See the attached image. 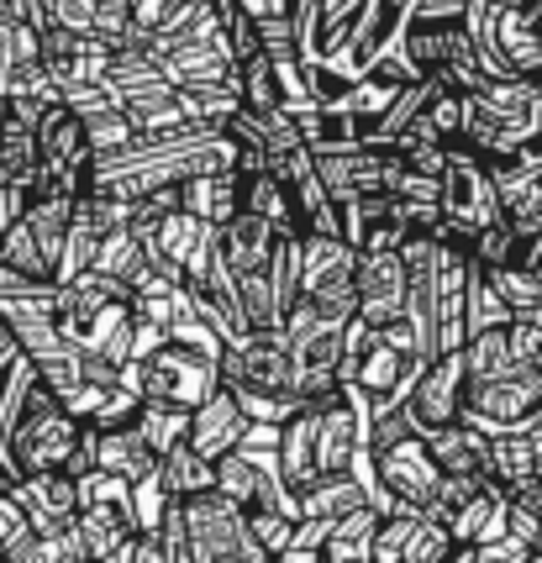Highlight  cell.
<instances>
[{"label": "cell", "mask_w": 542, "mask_h": 563, "mask_svg": "<svg viewBox=\"0 0 542 563\" xmlns=\"http://www.w3.org/2000/svg\"><path fill=\"white\" fill-rule=\"evenodd\" d=\"M237 169V143L217 126H179L164 137H137L122 153H106L90 169V190L111 200H143L158 190H179L196 174Z\"/></svg>", "instance_id": "obj_1"}, {"label": "cell", "mask_w": 542, "mask_h": 563, "mask_svg": "<svg viewBox=\"0 0 542 563\" xmlns=\"http://www.w3.org/2000/svg\"><path fill=\"white\" fill-rule=\"evenodd\" d=\"M458 143L474 147L485 164L517 158L542 143V85L538 79H479L464 90V132Z\"/></svg>", "instance_id": "obj_2"}, {"label": "cell", "mask_w": 542, "mask_h": 563, "mask_svg": "<svg viewBox=\"0 0 542 563\" xmlns=\"http://www.w3.org/2000/svg\"><path fill=\"white\" fill-rule=\"evenodd\" d=\"M427 358L417 353L411 332L395 321V327H364V321H347L343 332V379L338 385H353V390L369 395L374 421L390 417L406 406L411 385L421 379Z\"/></svg>", "instance_id": "obj_3"}, {"label": "cell", "mask_w": 542, "mask_h": 563, "mask_svg": "<svg viewBox=\"0 0 542 563\" xmlns=\"http://www.w3.org/2000/svg\"><path fill=\"white\" fill-rule=\"evenodd\" d=\"M464 32L485 79L542 85V0H468Z\"/></svg>", "instance_id": "obj_4"}, {"label": "cell", "mask_w": 542, "mask_h": 563, "mask_svg": "<svg viewBox=\"0 0 542 563\" xmlns=\"http://www.w3.org/2000/svg\"><path fill=\"white\" fill-rule=\"evenodd\" d=\"M122 385L137 390L153 406H179V411H196L211 395L222 390V358L200 353L190 343H164L153 347L143 364L122 368Z\"/></svg>", "instance_id": "obj_5"}, {"label": "cell", "mask_w": 542, "mask_h": 563, "mask_svg": "<svg viewBox=\"0 0 542 563\" xmlns=\"http://www.w3.org/2000/svg\"><path fill=\"white\" fill-rule=\"evenodd\" d=\"M100 90H106L111 106L132 122L137 137H164V132L190 126L185 122V106H179V90L158 74V64H153L148 53H137V48L111 53V69H106V85H100Z\"/></svg>", "instance_id": "obj_6"}, {"label": "cell", "mask_w": 542, "mask_h": 563, "mask_svg": "<svg viewBox=\"0 0 542 563\" xmlns=\"http://www.w3.org/2000/svg\"><path fill=\"white\" fill-rule=\"evenodd\" d=\"M438 211H443L438 238L458 247H468L490 221H500V196H495L490 164L474 147H464V143L447 147L443 174H438Z\"/></svg>", "instance_id": "obj_7"}, {"label": "cell", "mask_w": 542, "mask_h": 563, "mask_svg": "<svg viewBox=\"0 0 542 563\" xmlns=\"http://www.w3.org/2000/svg\"><path fill=\"white\" fill-rule=\"evenodd\" d=\"M279 332H285V347H290V395H296L300 406H317V400H327V395H338L347 327L321 321L306 300H296Z\"/></svg>", "instance_id": "obj_8"}, {"label": "cell", "mask_w": 542, "mask_h": 563, "mask_svg": "<svg viewBox=\"0 0 542 563\" xmlns=\"http://www.w3.org/2000/svg\"><path fill=\"white\" fill-rule=\"evenodd\" d=\"M90 169H96V153L85 137V122L58 100L37 117V185L43 196L79 200L90 190Z\"/></svg>", "instance_id": "obj_9"}, {"label": "cell", "mask_w": 542, "mask_h": 563, "mask_svg": "<svg viewBox=\"0 0 542 563\" xmlns=\"http://www.w3.org/2000/svg\"><path fill=\"white\" fill-rule=\"evenodd\" d=\"M369 453H374V474H379V485H385V495L395 500V511L400 516H427L432 511L438 485H443V468H438L432 448H427L417 432L385 442V448H369Z\"/></svg>", "instance_id": "obj_10"}, {"label": "cell", "mask_w": 542, "mask_h": 563, "mask_svg": "<svg viewBox=\"0 0 542 563\" xmlns=\"http://www.w3.org/2000/svg\"><path fill=\"white\" fill-rule=\"evenodd\" d=\"M222 385L232 395L296 400V395H290V347H285V332H279V327H264V332H247L243 343L226 347L222 353Z\"/></svg>", "instance_id": "obj_11"}, {"label": "cell", "mask_w": 542, "mask_h": 563, "mask_svg": "<svg viewBox=\"0 0 542 563\" xmlns=\"http://www.w3.org/2000/svg\"><path fill=\"white\" fill-rule=\"evenodd\" d=\"M542 406V368H517L500 379H479L464 390V427H474L479 438L511 432L517 421H527Z\"/></svg>", "instance_id": "obj_12"}, {"label": "cell", "mask_w": 542, "mask_h": 563, "mask_svg": "<svg viewBox=\"0 0 542 563\" xmlns=\"http://www.w3.org/2000/svg\"><path fill=\"white\" fill-rule=\"evenodd\" d=\"M464 390H468V374H464V353H443L432 364L421 368V379L411 385L400 417L417 438H432L443 427H458L464 421Z\"/></svg>", "instance_id": "obj_13"}, {"label": "cell", "mask_w": 542, "mask_h": 563, "mask_svg": "<svg viewBox=\"0 0 542 563\" xmlns=\"http://www.w3.org/2000/svg\"><path fill=\"white\" fill-rule=\"evenodd\" d=\"M148 58L158 64V74L169 79L174 90H222L237 85V64L226 48V32H206V37H185V43H158L148 48Z\"/></svg>", "instance_id": "obj_14"}, {"label": "cell", "mask_w": 542, "mask_h": 563, "mask_svg": "<svg viewBox=\"0 0 542 563\" xmlns=\"http://www.w3.org/2000/svg\"><path fill=\"white\" fill-rule=\"evenodd\" d=\"M111 43L100 37H79V32H64V26H43V48H37V64L58 85V96L69 90H90V85H106V69H111Z\"/></svg>", "instance_id": "obj_15"}, {"label": "cell", "mask_w": 542, "mask_h": 563, "mask_svg": "<svg viewBox=\"0 0 542 563\" xmlns=\"http://www.w3.org/2000/svg\"><path fill=\"white\" fill-rule=\"evenodd\" d=\"M185 511V532L196 542V553L206 563H226V559H243L247 553V516L226 500L222 490H206L196 500H179Z\"/></svg>", "instance_id": "obj_16"}, {"label": "cell", "mask_w": 542, "mask_h": 563, "mask_svg": "<svg viewBox=\"0 0 542 563\" xmlns=\"http://www.w3.org/2000/svg\"><path fill=\"white\" fill-rule=\"evenodd\" d=\"M353 295H358V321L364 327H395L406 317V264H400V247L395 253H358Z\"/></svg>", "instance_id": "obj_17"}, {"label": "cell", "mask_w": 542, "mask_h": 563, "mask_svg": "<svg viewBox=\"0 0 542 563\" xmlns=\"http://www.w3.org/2000/svg\"><path fill=\"white\" fill-rule=\"evenodd\" d=\"M495 196H500V217L521 232V243L542 227V143L517 153V158H500L490 164Z\"/></svg>", "instance_id": "obj_18"}, {"label": "cell", "mask_w": 542, "mask_h": 563, "mask_svg": "<svg viewBox=\"0 0 542 563\" xmlns=\"http://www.w3.org/2000/svg\"><path fill=\"white\" fill-rule=\"evenodd\" d=\"M390 164H395L390 147H347V153L317 158V174L327 185V196H332V206H347V200L364 196H385L390 190Z\"/></svg>", "instance_id": "obj_19"}, {"label": "cell", "mask_w": 542, "mask_h": 563, "mask_svg": "<svg viewBox=\"0 0 542 563\" xmlns=\"http://www.w3.org/2000/svg\"><path fill=\"white\" fill-rule=\"evenodd\" d=\"M343 217V243L353 253H395V247L411 238V221H406V206L390 196H364L338 206Z\"/></svg>", "instance_id": "obj_20"}, {"label": "cell", "mask_w": 542, "mask_h": 563, "mask_svg": "<svg viewBox=\"0 0 542 563\" xmlns=\"http://www.w3.org/2000/svg\"><path fill=\"white\" fill-rule=\"evenodd\" d=\"M485 474H490L495 485H506V490L538 479L542 474V406L527 421H517L511 432L485 438Z\"/></svg>", "instance_id": "obj_21"}, {"label": "cell", "mask_w": 542, "mask_h": 563, "mask_svg": "<svg viewBox=\"0 0 542 563\" xmlns=\"http://www.w3.org/2000/svg\"><path fill=\"white\" fill-rule=\"evenodd\" d=\"M11 495L22 500L32 532H64V527H75V516H79L75 474H64V468H53V474H32V479H16Z\"/></svg>", "instance_id": "obj_22"}, {"label": "cell", "mask_w": 542, "mask_h": 563, "mask_svg": "<svg viewBox=\"0 0 542 563\" xmlns=\"http://www.w3.org/2000/svg\"><path fill=\"white\" fill-rule=\"evenodd\" d=\"M243 438H247V417H243V406L232 400V390H226V385L211 395L206 406H196V411H190V448H196L206 464H222V459Z\"/></svg>", "instance_id": "obj_23"}, {"label": "cell", "mask_w": 542, "mask_h": 563, "mask_svg": "<svg viewBox=\"0 0 542 563\" xmlns=\"http://www.w3.org/2000/svg\"><path fill=\"white\" fill-rule=\"evenodd\" d=\"M353 269H358V253L343 238L300 232V300L338 290V285H353Z\"/></svg>", "instance_id": "obj_24"}, {"label": "cell", "mask_w": 542, "mask_h": 563, "mask_svg": "<svg viewBox=\"0 0 542 563\" xmlns=\"http://www.w3.org/2000/svg\"><path fill=\"white\" fill-rule=\"evenodd\" d=\"M64 106H69L79 122H85V137H90V153H96V158H106V153H122V147L137 143L132 122H126L122 111L111 106V96H106L100 85H90V90H69V96H64Z\"/></svg>", "instance_id": "obj_25"}, {"label": "cell", "mask_w": 542, "mask_h": 563, "mask_svg": "<svg viewBox=\"0 0 542 563\" xmlns=\"http://www.w3.org/2000/svg\"><path fill=\"white\" fill-rule=\"evenodd\" d=\"M274 227L258 221L253 211H237V217L222 227V258L232 274H264L274 258Z\"/></svg>", "instance_id": "obj_26"}, {"label": "cell", "mask_w": 542, "mask_h": 563, "mask_svg": "<svg viewBox=\"0 0 542 563\" xmlns=\"http://www.w3.org/2000/svg\"><path fill=\"white\" fill-rule=\"evenodd\" d=\"M179 211H190V217L206 221V227H226V221L243 211V200H237V169L185 179V185H179Z\"/></svg>", "instance_id": "obj_27"}, {"label": "cell", "mask_w": 542, "mask_h": 563, "mask_svg": "<svg viewBox=\"0 0 542 563\" xmlns=\"http://www.w3.org/2000/svg\"><path fill=\"white\" fill-rule=\"evenodd\" d=\"M237 200H243V211H253L258 221H269L274 238H300V217L290 196H285V185L274 179L269 169H253V174H237Z\"/></svg>", "instance_id": "obj_28"}, {"label": "cell", "mask_w": 542, "mask_h": 563, "mask_svg": "<svg viewBox=\"0 0 542 563\" xmlns=\"http://www.w3.org/2000/svg\"><path fill=\"white\" fill-rule=\"evenodd\" d=\"M96 468L117 474L126 485H137L143 474L158 468V459H153V448L143 442L137 427H111V432H96Z\"/></svg>", "instance_id": "obj_29"}, {"label": "cell", "mask_w": 542, "mask_h": 563, "mask_svg": "<svg viewBox=\"0 0 542 563\" xmlns=\"http://www.w3.org/2000/svg\"><path fill=\"white\" fill-rule=\"evenodd\" d=\"M432 448V459L443 474H458V479H490L485 474V438L474 432V427H443V432H432V438H421Z\"/></svg>", "instance_id": "obj_30"}, {"label": "cell", "mask_w": 542, "mask_h": 563, "mask_svg": "<svg viewBox=\"0 0 542 563\" xmlns=\"http://www.w3.org/2000/svg\"><path fill=\"white\" fill-rule=\"evenodd\" d=\"M148 269V253H143V238L132 232V227H122V232H111V238H100L96 258H90V269L85 274H100V279H111V285H122V290H132L137 285V274Z\"/></svg>", "instance_id": "obj_31"}, {"label": "cell", "mask_w": 542, "mask_h": 563, "mask_svg": "<svg viewBox=\"0 0 542 563\" xmlns=\"http://www.w3.org/2000/svg\"><path fill=\"white\" fill-rule=\"evenodd\" d=\"M158 485L169 490V500H196V495L217 490V464H206L196 448L185 442V448H174L158 459Z\"/></svg>", "instance_id": "obj_32"}, {"label": "cell", "mask_w": 542, "mask_h": 563, "mask_svg": "<svg viewBox=\"0 0 542 563\" xmlns=\"http://www.w3.org/2000/svg\"><path fill=\"white\" fill-rule=\"evenodd\" d=\"M296 500H300V521H343L347 511L364 506V490H358L353 474H327L311 490H300Z\"/></svg>", "instance_id": "obj_33"}, {"label": "cell", "mask_w": 542, "mask_h": 563, "mask_svg": "<svg viewBox=\"0 0 542 563\" xmlns=\"http://www.w3.org/2000/svg\"><path fill=\"white\" fill-rule=\"evenodd\" d=\"M464 374L468 385H479V379H500V374H517V358H511V332L506 327H495V332H474L464 338Z\"/></svg>", "instance_id": "obj_34"}, {"label": "cell", "mask_w": 542, "mask_h": 563, "mask_svg": "<svg viewBox=\"0 0 542 563\" xmlns=\"http://www.w3.org/2000/svg\"><path fill=\"white\" fill-rule=\"evenodd\" d=\"M132 427L143 432V442L153 448V459H164V453L190 442V411H179V406H153V400H143V411H137Z\"/></svg>", "instance_id": "obj_35"}, {"label": "cell", "mask_w": 542, "mask_h": 563, "mask_svg": "<svg viewBox=\"0 0 542 563\" xmlns=\"http://www.w3.org/2000/svg\"><path fill=\"white\" fill-rule=\"evenodd\" d=\"M511 306L500 300V295L490 290V279H485V269L468 274V295H464V338H474V332H495V327H511Z\"/></svg>", "instance_id": "obj_36"}, {"label": "cell", "mask_w": 542, "mask_h": 563, "mask_svg": "<svg viewBox=\"0 0 542 563\" xmlns=\"http://www.w3.org/2000/svg\"><path fill=\"white\" fill-rule=\"evenodd\" d=\"M517 258H521V232L506 217L490 221V227L468 243V264H474V269H485V274L506 269V264H517Z\"/></svg>", "instance_id": "obj_37"}, {"label": "cell", "mask_w": 542, "mask_h": 563, "mask_svg": "<svg viewBox=\"0 0 542 563\" xmlns=\"http://www.w3.org/2000/svg\"><path fill=\"white\" fill-rule=\"evenodd\" d=\"M5 563H90V559H85L79 527H64V532H32Z\"/></svg>", "instance_id": "obj_38"}, {"label": "cell", "mask_w": 542, "mask_h": 563, "mask_svg": "<svg viewBox=\"0 0 542 563\" xmlns=\"http://www.w3.org/2000/svg\"><path fill=\"white\" fill-rule=\"evenodd\" d=\"M490 290L511 306V317H532L542 306V279L532 269H521V264H506V269H490Z\"/></svg>", "instance_id": "obj_39"}, {"label": "cell", "mask_w": 542, "mask_h": 563, "mask_svg": "<svg viewBox=\"0 0 542 563\" xmlns=\"http://www.w3.org/2000/svg\"><path fill=\"white\" fill-rule=\"evenodd\" d=\"M269 290L279 317H290V306L300 300V238H279L269 258Z\"/></svg>", "instance_id": "obj_40"}, {"label": "cell", "mask_w": 542, "mask_h": 563, "mask_svg": "<svg viewBox=\"0 0 542 563\" xmlns=\"http://www.w3.org/2000/svg\"><path fill=\"white\" fill-rule=\"evenodd\" d=\"M447 559H453V538H447L443 521H432V516H411L406 559L400 563H447Z\"/></svg>", "instance_id": "obj_41"}, {"label": "cell", "mask_w": 542, "mask_h": 563, "mask_svg": "<svg viewBox=\"0 0 542 563\" xmlns=\"http://www.w3.org/2000/svg\"><path fill=\"white\" fill-rule=\"evenodd\" d=\"M169 506H174V500H169V490L158 485V468H153V474H143V479L132 485V516H137V532H158Z\"/></svg>", "instance_id": "obj_42"}, {"label": "cell", "mask_w": 542, "mask_h": 563, "mask_svg": "<svg viewBox=\"0 0 542 563\" xmlns=\"http://www.w3.org/2000/svg\"><path fill=\"white\" fill-rule=\"evenodd\" d=\"M247 538L258 542L264 553H285L290 548V538H296V521L290 516H279V511H247Z\"/></svg>", "instance_id": "obj_43"}, {"label": "cell", "mask_w": 542, "mask_h": 563, "mask_svg": "<svg viewBox=\"0 0 542 563\" xmlns=\"http://www.w3.org/2000/svg\"><path fill=\"white\" fill-rule=\"evenodd\" d=\"M26 538H32V521H26L22 500H16V495H0V563L11 559Z\"/></svg>", "instance_id": "obj_44"}, {"label": "cell", "mask_w": 542, "mask_h": 563, "mask_svg": "<svg viewBox=\"0 0 542 563\" xmlns=\"http://www.w3.org/2000/svg\"><path fill=\"white\" fill-rule=\"evenodd\" d=\"M527 559H532V548H527L521 538H511V532L474 548V563H527Z\"/></svg>", "instance_id": "obj_45"}, {"label": "cell", "mask_w": 542, "mask_h": 563, "mask_svg": "<svg viewBox=\"0 0 542 563\" xmlns=\"http://www.w3.org/2000/svg\"><path fill=\"white\" fill-rule=\"evenodd\" d=\"M22 364V343H16V332H11V321L0 317V379L11 374V368Z\"/></svg>", "instance_id": "obj_46"}, {"label": "cell", "mask_w": 542, "mask_h": 563, "mask_svg": "<svg viewBox=\"0 0 542 563\" xmlns=\"http://www.w3.org/2000/svg\"><path fill=\"white\" fill-rule=\"evenodd\" d=\"M511 500H517L527 516H538V521H542V474H538V479H527V485H517V490H511Z\"/></svg>", "instance_id": "obj_47"}, {"label": "cell", "mask_w": 542, "mask_h": 563, "mask_svg": "<svg viewBox=\"0 0 542 563\" xmlns=\"http://www.w3.org/2000/svg\"><path fill=\"white\" fill-rule=\"evenodd\" d=\"M132 563H169L164 559V538H158V532H137V553H132Z\"/></svg>", "instance_id": "obj_48"}, {"label": "cell", "mask_w": 542, "mask_h": 563, "mask_svg": "<svg viewBox=\"0 0 542 563\" xmlns=\"http://www.w3.org/2000/svg\"><path fill=\"white\" fill-rule=\"evenodd\" d=\"M521 269H532V274H542V227L538 232H532V238H527V243H521V258H517Z\"/></svg>", "instance_id": "obj_49"}, {"label": "cell", "mask_w": 542, "mask_h": 563, "mask_svg": "<svg viewBox=\"0 0 542 563\" xmlns=\"http://www.w3.org/2000/svg\"><path fill=\"white\" fill-rule=\"evenodd\" d=\"M274 563H321V553H306V548H285Z\"/></svg>", "instance_id": "obj_50"}, {"label": "cell", "mask_w": 542, "mask_h": 563, "mask_svg": "<svg viewBox=\"0 0 542 563\" xmlns=\"http://www.w3.org/2000/svg\"><path fill=\"white\" fill-rule=\"evenodd\" d=\"M11 485H16V479H11V474L0 468V495H11Z\"/></svg>", "instance_id": "obj_51"}, {"label": "cell", "mask_w": 542, "mask_h": 563, "mask_svg": "<svg viewBox=\"0 0 542 563\" xmlns=\"http://www.w3.org/2000/svg\"><path fill=\"white\" fill-rule=\"evenodd\" d=\"M527 563H542V553H532V559H527Z\"/></svg>", "instance_id": "obj_52"}, {"label": "cell", "mask_w": 542, "mask_h": 563, "mask_svg": "<svg viewBox=\"0 0 542 563\" xmlns=\"http://www.w3.org/2000/svg\"><path fill=\"white\" fill-rule=\"evenodd\" d=\"M538 553H542V548H538Z\"/></svg>", "instance_id": "obj_53"}, {"label": "cell", "mask_w": 542, "mask_h": 563, "mask_svg": "<svg viewBox=\"0 0 542 563\" xmlns=\"http://www.w3.org/2000/svg\"><path fill=\"white\" fill-rule=\"evenodd\" d=\"M538 279H542V274H538Z\"/></svg>", "instance_id": "obj_54"}]
</instances>
